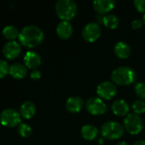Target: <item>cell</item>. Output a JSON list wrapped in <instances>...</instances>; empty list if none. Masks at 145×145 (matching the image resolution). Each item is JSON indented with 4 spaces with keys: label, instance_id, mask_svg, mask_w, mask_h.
<instances>
[{
    "label": "cell",
    "instance_id": "7c38bea8",
    "mask_svg": "<svg viewBox=\"0 0 145 145\" xmlns=\"http://www.w3.org/2000/svg\"><path fill=\"white\" fill-rule=\"evenodd\" d=\"M115 0H96L93 2L94 9L102 15L109 14L115 8Z\"/></svg>",
    "mask_w": 145,
    "mask_h": 145
},
{
    "label": "cell",
    "instance_id": "52a82bcc",
    "mask_svg": "<svg viewBox=\"0 0 145 145\" xmlns=\"http://www.w3.org/2000/svg\"><path fill=\"white\" fill-rule=\"evenodd\" d=\"M102 29L98 22L91 21L87 23L82 30V37L88 42H96L101 36Z\"/></svg>",
    "mask_w": 145,
    "mask_h": 145
},
{
    "label": "cell",
    "instance_id": "83f0119b",
    "mask_svg": "<svg viewBox=\"0 0 145 145\" xmlns=\"http://www.w3.org/2000/svg\"><path fill=\"white\" fill-rule=\"evenodd\" d=\"M31 78L33 79V80H38L41 77V72L38 69H35V70H32V71L31 72Z\"/></svg>",
    "mask_w": 145,
    "mask_h": 145
},
{
    "label": "cell",
    "instance_id": "ac0fdd59",
    "mask_svg": "<svg viewBox=\"0 0 145 145\" xmlns=\"http://www.w3.org/2000/svg\"><path fill=\"white\" fill-rule=\"evenodd\" d=\"M20 114L24 119H31L36 113V105L32 101H25L20 107Z\"/></svg>",
    "mask_w": 145,
    "mask_h": 145
},
{
    "label": "cell",
    "instance_id": "8fae6325",
    "mask_svg": "<svg viewBox=\"0 0 145 145\" xmlns=\"http://www.w3.org/2000/svg\"><path fill=\"white\" fill-rule=\"evenodd\" d=\"M111 110L113 113L118 116H126L129 114L130 106L125 99H120L112 103Z\"/></svg>",
    "mask_w": 145,
    "mask_h": 145
},
{
    "label": "cell",
    "instance_id": "277c9868",
    "mask_svg": "<svg viewBox=\"0 0 145 145\" xmlns=\"http://www.w3.org/2000/svg\"><path fill=\"white\" fill-rule=\"evenodd\" d=\"M125 127L119 122L109 121L103 123L101 127V134L107 139H119L124 135Z\"/></svg>",
    "mask_w": 145,
    "mask_h": 145
},
{
    "label": "cell",
    "instance_id": "7a4b0ae2",
    "mask_svg": "<svg viewBox=\"0 0 145 145\" xmlns=\"http://www.w3.org/2000/svg\"><path fill=\"white\" fill-rule=\"evenodd\" d=\"M136 71L129 66H120L111 73V80L115 84L128 86L136 81Z\"/></svg>",
    "mask_w": 145,
    "mask_h": 145
},
{
    "label": "cell",
    "instance_id": "5bb4252c",
    "mask_svg": "<svg viewBox=\"0 0 145 145\" xmlns=\"http://www.w3.org/2000/svg\"><path fill=\"white\" fill-rule=\"evenodd\" d=\"M56 34L62 39H68L73 31V25L70 21L61 20L56 25Z\"/></svg>",
    "mask_w": 145,
    "mask_h": 145
},
{
    "label": "cell",
    "instance_id": "f1b7e54d",
    "mask_svg": "<svg viewBox=\"0 0 145 145\" xmlns=\"http://www.w3.org/2000/svg\"><path fill=\"white\" fill-rule=\"evenodd\" d=\"M132 145H145V140H138L135 142Z\"/></svg>",
    "mask_w": 145,
    "mask_h": 145
},
{
    "label": "cell",
    "instance_id": "603a6c76",
    "mask_svg": "<svg viewBox=\"0 0 145 145\" xmlns=\"http://www.w3.org/2000/svg\"><path fill=\"white\" fill-rule=\"evenodd\" d=\"M17 131H18V133L22 138H28L29 136H31V134L32 133V127L26 123H21L18 126Z\"/></svg>",
    "mask_w": 145,
    "mask_h": 145
},
{
    "label": "cell",
    "instance_id": "44dd1931",
    "mask_svg": "<svg viewBox=\"0 0 145 145\" xmlns=\"http://www.w3.org/2000/svg\"><path fill=\"white\" fill-rule=\"evenodd\" d=\"M2 33H3V36L9 41H15L17 37H19V35H20V31L17 29V27H15V25H11L4 26Z\"/></svg>",
    "mask_w": 145,
    "mask_h": 145
},
{
    "label": "cell",
    "instance_id": "cb8c5ba5",
    "mask_svg": "<svg viewBox=\"0 0 145 145\" xmlns=\"http://www.w3.org/2000/svg\"><path fill=\"white\" fill-rule=\"evenodd\" d=\"M135 93L141 99H145V82H138L135 83Z\"/></svg>",
    "mask_w": 145,
    "mask_h": 145
},
{
    "label": "cell",
    "instance_id": "4dcf8cb0",
    "mask_svg": "<svg viewBox=\"0 0 145 145\" xmlns=\"http://www.w3.org/2000/svg\"><path fill=\"white\" fill-rule=\"evenodd\" d=\"M143 22L145 24V14L143 15Z\"/></svg>",
    "mask_w": 145,
    "mask_h": 145
},
{
    "label": "cell",
    "instance_id": "484cf974",
    "mask_svg": "<svg viewBox=\"0 0 145 145\" xmlns=\"http://www.w3.org/2000/svg\"><path fill=\"white\" fill-rule=\"evenodd\" d=\"M134 5L139 12L145 14V0H134Z\"/></svg>",
    "mask_w": 145,
    "mask_h": 145
},
{
    "label": "cell",
    "instance_id": "ffe728a7",
    "mask_svg": "<svg viewBox=\"0 0 145 145\" xmlns=\"http://www.w3.org/2000/svg\"><path fill=\"white\" fill-rule=\"evenodd\" d=\"M103 24L109 29H115L120 24V20L118 16L115 14H107L103 15Z\"/></svg>",
    "mask_w": 145,
    "mask_h": 145
},
{
    "label": "cell",
    "instance_id": "4fadbf2b",
    "mask_svg": "<svg viewBox=\"0 0 145 145\" xmlns=\"http://www.w3.org/2000/svg\"><path fill=\"white\" fill-rule=\"evenodd\" d=\"M25 65L32 70L37 69L42 62L40 55L35 51H27L24 56Z\"/></svg>",
    "mask_w": 145,
    "mask_h": 145
},
{
    "label": "cell",
    "instance_id": "d6986e66",
    "mask_svg": "<svg viewBox=\"0 0 145 145\" xmlns=\"http://www.w3.org/2000/svg\"><path fill=\"white\" fill-rule=\"evenodd\" d=\"M98 129L94 125L86 124L82 127L80 130V134L82 138L85 140H94L98 136Z\"/></svg>",
    "mask_w": 145,
    "mask_h": 145
},
{
    "label": "cell",
    "instance_id": "f546056e",
    "mask_svg": "<svg viewBox=\"0 0 145 145\" xmlns=\"http://www.w3.org/2000/svg\"><path fill=\"white\" fill-rule=\"evenodd\" d=\"M116 145H129L126 142H125V141H121V142H119L118 144Z\"/></svg>",
    "mask_w": 145,
    "mask_h": 145
},
{
    "label": "cell",
    "instance_id": "ba28073f",
    "mask_svg": "<svg viewBox=\"0 0 145 145\" xmlns=\"http://www.w3.org/2000/svg\"><path fill=\"white\" fill-rule=\"evenodd\" d=\"M85 108L86 110L93 116L103 115L108 110V105L103 99L99 97H91L88 99L85 102Z\"/></svg>",
    "mask_w": 145,
    "mask_h": 145
},
{
    "label": "cell",
    "instance_id": "2e32d148",
    "mask_svg": "<svg viewBox=\"0 0 145 145\" xmlns=\"http://www.w3.org/2000/svg\"><path fill=\"white\" fill-rule=\"evenodd\" d=\"M9 74L15 79H22L27 74V67L21 63H13L9 65Z\"/></svg>",
    "mask_w": 145,
    "mask_h": 145
},
{
    "label": "cell",
    "instance_id": "3957f363",
    "mask_svg": "<svg viewBox=\"0 0 145 145\" xmlns=\"http://www.w3.org/2000/svg\"><path fill=\"white\" fill-rule=\"evenodd\" d=\"M77 3L73 0H58L56 3V12L62 20L69 21L77 14Z\"/></svg>",
    "mask_w": 145,
    "mask_h": 145
},
{
    "label": "cell",
    "instance_id": "30bf717a",
    "mask_svg": "<svg viewBox=\"0 0 145 145\" xmlns=\"http://www.w3.org/2000/svg\"><path fill=\"white\" fill-rule=\"evenodd\" d=\"M21 53V44L15 41H8L3 47V54L8 59H14L17 58Z\"/></svg>",
    "mask_w": 145,
    "mask_h": 145
},
{
    "label": "cell",
    "instance_id": "5b68a950",
    "mask_svg": "<svg viewBox=\"0 0 145 145\" xmlns=\"http://www.w3.org/2000/svg\"><path fill=\"white\" fill-rule=\"evenodd\" d=\"M124 127L130 134L137 135L144 129L143 119L138 114L129 113L124 119Z\"/></svg>",
    "mask_w": 145,
    "mask_h": 145
},
{
    "label": "cell",
    "instance_id": "d4e9b609",
    "mask_svg": "<svg viewBox=\"0 0 145 145\" xmlns=\"http://www.w3.org/2000/svg\"><path fill=\"white\" fill-rule=\"evenodd\" d=\"M9 71V65L7 61L0 59V79L4 77Z\"/></svg>",
    "mask_w": 145,
    "mask_h": 145
},
{
    "label": "cell",
    "instance_id": "e0dca14e",
    "mask_svg": "<svg viewBox=\"0 0 145 145\" xmlns=\"http://www.w3.org/2000/svg\"><path fill=\"white\" fill-rule=\"evenodd\" d=\"M114 51L117 57L121 59H127L131 55L132 48H131V46L127 42L120 41L115 43Z\"/></svg>",
    "mask_w": 145,
    "mask_h": 145
},
{
    "label": "cell",
    "instance_id": "6da1fadb",
    "mask_svg": "<svg viewBox=\"0 0 145 145\" xmlns=\"http://www.w3.org/2000/svg\"><path fill=\"white\" fill-rule=\"evenodd\" d=\"M20 42L26 48H35L44 40V32L37 25H29L21 29L19 35Z\"/></svg>",
    "mask_w": 145,
    "mask_h": 145
},
{
    "label": "cell",
    "instance_id": "7402d4cb",
    "mask_svg": "<svg viewBox=\"0 0 145 145\" xmlns=\"http://www.w3.org/2000/svg\"><path fill=\"white\" fill-rule=\"evenodd\" d=\"M133 113L140 115L145 112V102L143 99H137L132 105Z\"/></svg>",
    "mask_w": 145,
    "mask_h": 145
},
{
    "label": "cell",
    "instance_id": "9a60e30c",
    "mask_svg": "<svg viewBox=\"0 0 145 145\" xmlns=\"http://www.w3.org/2000/svg\"><path fill=\"white\" fill-rule=\"evenodd\" d=\"M84 105V100L79 96L69 97L66 101V109L71 113L79 112Z\"/></svg>",
    "mask_w": 145,
    "mask_h": 145
},
{
    "label": "cell",
    "instance_id": "4316f807",
    "mask_svg": "<svg viewBox=\"0 0 145 145\" xmlns=\"http://www.w3.org/2000/svg\"><path fill=\"white\" fill-rule=\"evenodd\" d=\"M144 22H143V20H140V19H135L132 21V27L133 29H140L143 25Z\"/></svg>",
    "mask_w": 145,
    "mask_h": 145
},
{
    "label": "cell",
    "instance_id": "8992f818",
    "mask_svg": "<svg viewBox=\"0 0 145 145\" xmlns=\"http://www.w3.org/2000/svg\"><path fill=\"white\" fill-rule=\"evenodd\" d=\"M0 122L8 127L19 126L21 123V116L20 112L14 109H6L0 115Z\"/></svg>",
    "mask_w": 145,
    "mask_h": 145
},
{
    "label": "cell",
    "instance_id": "9c48e42d",
    "mask_svg": "<svg viewBox=\"0 0 145 145\" xmlns=\"http://www.w3.org/2000/svg\"><path fill=\"white\" fill-rule=\"evenodd\" d=\"M97 93L102 99H111L117 94L116 85L109 81L102 82L97 87Z\"/></svg>",
    "mask_w": 145,
    "mask_h": 145
}]
</instances>
